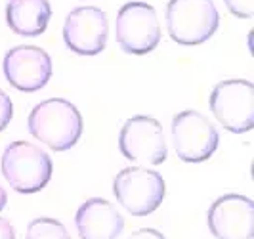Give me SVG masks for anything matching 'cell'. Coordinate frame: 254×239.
Listing matches in <instances>:
<instances>
[{"instance_id": "obj_1", "label": "cell", "mask_w": 254, "mask_h": 239, "mask_svg": "<svg viewBox=\"0 0 254 239\" xmlns=\"http://www.w3.org/2000/svg\"><path fill=\"white\" fill-rule=\"evenodd\" d=\"M27 126L33 138L54 151H67L82 136V115L75 103L50 98L37 103L29 113Z\"/></svg>"}, {"instance_id": "obj_2", "label": "cell", "mask_w": 254, "mask_h": 239, "mask_svg": "<svg viewBox=\"0 0 254 239\" xmlns=\"http://www.w3.org/2000/svg\"><path fill=\"white\" fill-rule=\"evenodd\" d=\"M52 170L50 155L25 140L12 142L2 153V174L17 193H37L46 188Z\"/></svg>"}, {"instance_id": "obj_3", "label": "cell", "mask_w": 254, "mask_h": 239, "mask_svg": "<svg viewBox=\"0 0 254 239\" xmlns=\"http://www.w3.org/2000/svg\"><path fill=\"white\" fill-rule=\"evenodd\" d=\"M220 15L212 0H168L166 31L182 46H197L216 33Z\"/></svg>"}, {"instance_id": "obj_4", "label": "cell", "mask_w": 254, "mask_h": 239, "mask_svg": "<svg viewBox=\"0 0 254 239\" xmlns=\"http://www.w3.org/2000/svg\"><path fill=\"white\" fill-rule=\"evenodd\" d=\"M166 186L163 176L143 166L123 168L113 180V195L132 216L155 213L165 199Z\"/></svg>"}, {"instance_id": "obj_5", "label": "cell", "mask_w": 254, "mask_h": 239, "mask_svg": "<svg viewBox=\"0 0 254 239\" xmlns=\"http://www.w3.org/2000/svg\"><path fill=\"white\" fill-rule=\"evenodd\" d=\"M117 44L134 56L153 52L161 42V23L157 10L147 2H128L115 19Z\"/></svg>"}, {"instance_id": "obj_6", "label": "cell", "mask_w": 254, "mask_h": 239, "mask_svg": "<svg viewBox=\"0 0 254 239\" xmlns=\"http://www.w3.org/2000/svg\"><path fill=\"white\" fill-rule=\"evenodd\" d=\"M210 111L226 130L245 134L254 128V84L245 79H228L210 92Z\"/></svg>"}, {"instance_id": "obj_7", "label": "cell", "mask_w": 254, "mask_h": 239, "mask_svg": "<svg viewBox=\"0 0 254 239\" xmlns=\"http://www.w3.org/2000/svg\"><path fill=\"white\" fill-rule=\"evenodd\" d=\"M119 150L132 163L153 166L165 163L168 148L161 123L147 115L128 119L119 134Z\"/></svg>"}, {"instance_id": "obj_8", "label": "cell", "mask_w": 254, "mask_h": 239, "mask_svg": "<svg viewBox=\"0 0 254 239\" xmlns=\"http://www.w3.org/2000/svg\"><path fill=\"white\" fill-rule=\"evenodd\" d=\"M172 140L178 157L186 163H203L210 159L220 144L216 126L193 109L174 115Z\"/></svg>"}, {"instance_id": "obj_9", "label": "cell", "mask_w": 254, "mask_h": 239, "mask_svg": "<svg viewBox=\"0 0 254 239\" xmlns=\"http://www.w3.org/2000/svg\"><path fill=\"white\" fill-rule=\"evenodd\" d=\"M6 80L19 92H37L48 84L52 77V60L40 46L23 44L6 52L2 62Z\"/></svg>"}, {"instance_id": "obj_10", "label": "cell", "mask_w": 254, "mask_h": 239, "mask_svg": "<svg viewBox=\"0 0 254 239\" xmlns=\"http://www.w3.org/2000/svg\"><path fill=\"white\" fill-rule=\"evenodd\" d=\"M206 224L216 239H253L254 203L247 195L228 193L208 207Z\"/></svg>"}, {"instance_id": "obj_11", "label": "cell", "mask_w": 254, "mask_h": 239, "mask_svg": "<svg viewBox=\"0 0 254 239\" xmlns=\"http://www.w3.org/2000/svg\"><path fill=\"white\" fill-rule=\"evenodd\" d=\"M109 35L107 15L96 6L71 10L64 23L65 46L78 56H96L105 48Z\"/></svg>"}, {"instance_id": "obj_12", "label": "cell", "mask_w": 254, "mask_h": 239, "mask_svg": "<svg viewBox=\"0 0 254 239\" xmlns=\"http://www.w3.org/2000/svg\"><path fill=\"white\" fill-rule=\"evenodd\" d=\"M75 224L80 239H117L125 228V218L113 203L92 197L78 207Z\"/></svg>"}, {"instance_id": "obj_13", "label": "cell", "mask_w": 254, "mask_h": 239, "mask_svg": "<svg viewBox=\"0 0 254 239\" xmlns=\"http://www.w3.org/2000/svg\"><path fill=\"white\" fill-rule=\"evenodd\" d=\"M52 8L48 0H8L6 23L15 35L38 37L46 31Z\"/></svg>"}, {"instance_id": "obj_14", "label": "cell", "mask_w": 254, "mask_h": 239, "mask_svg": "<svg viewBox=\"0 0 254 239\" xmlns=\"http://www.w3.org/2000/svg\"><path fill=\"white\" fill-rule=\"evenodd\" d=\"M25 239H71V236L60 220L42 216L29 222Z\"/></svg>"}, {"instance_id": "obj_15", "label": "cell", "mask_w": 254, "mask_h": 239, "mask_svg": "<svg viewBox=\"0 0 254 239\" xmlns=\"http://www.w3.org/2000/svg\"><path fill=\"white\" fill-rule=\"evenodd\" d=\"M224 2L235 17L251 19L254 15V0H224Z\"/></svg>"}, {"instance_id": "obj_16", "label": "cell", "mask_w": 254, "mask_h": 239, "mask_svg": "<svg viewBox=\"0 0 254 239\" xmlns=\"http://www.w3.org/2000/svg\"><path fill=\"white\" fill-rule=\"evenodd\" d=\"M12 117H13L12 100H10V96H8L4 90H0V132L10 125Z\"/></svg>"}, {"instance_id": "obj_17", "label": "cell", "mask_w": 254, "mask_h": 239, "mask_svg": "<svg viewBox=\"0 0 254 239\" xmlns=\"http://www.w3.org/2000/svg\"><path fill=\"white\" fill-rule=\"evenodd\" d=\"M128 239H166L159 230H153V228H141L136 230L134 234H130Z\"/></svg>"}, {"instance_id": "obj_18", "label": "cell", "mask_w": 254, "mask_h": 239, "mask_svg": "<svg viewBox=\"0 0 254 239\" xmlns=\"http://www.w3.org/2000/svg\"><path fill=\"white\" fill-rule=\"evenodd\" d=\"M0 239H15V230L12 222L0 216Z\"/></svg>"}, {"instance_id": "obj_19", "label": "cell", "mask_w": 254, "mask_h": 239, "mask_svg": "<svg viewBox=\"0 0 254 239\" xmlns=\"http://www.w3.org/2000/svg\"><path fill=\"white\" fill-rule=\"evenodd\" d=\"M6 203H8V193H6V189L0 186V211L6 207Z\"/></svg>"}]
</instances>
